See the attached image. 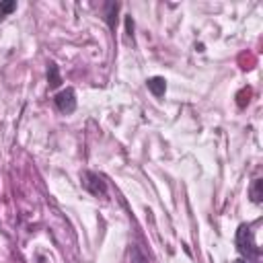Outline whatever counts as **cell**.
Segmentation results:
<instances>
[{
    "instance_id": "6da1fadb",
    "label": "cell",
    "mask_w": 263,
    "mask_h": 263,
    "mask_svg": "<svg viewBox=\"0 0 263 263\" xmlns=\"http://www.w3.org/2000/svg\"><path fill=\"white\" fill-rule=\"evenodd\" d=\"M237 247H239V251L247 259H257L261 255L259 247L253 241V232H251V228H249L247 224H241L239 230H237Z\"/></svg>"
},
{
    "instance_id": "7a4b0ae2",
    "label": "cell",
    "mask_w": 263,
    "mask_h": 263,
    "mask_svg": "<svg viewBox=\"0 0 263 263\" xmlns=\"http://www.w3.org/2000/svg\"><path fill=\"white\" fill-rule=\"evenodd\" d=\"M53 103H56L58 111L68 115V113H74L76 111V93L72 87H68L64 91H60L56 97H53Z\"/></svg>"
},
{
    "instance_id": "3957f363",
    "label": "cell",
    "mask_w": 263,
    "mask_h": 263,
    "mask_svg": "<svg viewBox=\"0 0 263 263\" xmlns=\"http://www.w3.org/2000/svg\"><path fill=\"white\" fill-rule=\"evenodd\" d=\"M82 183H85V189L91 193V196H105L107 193V183L103 181V179L93 173V171H85L82 173Z\"/></svg>"
},
{
    "instance_id": "277c9868",
    "label": "cell",
    "mask_w": 263,
    "mask_h": 263,
    "mask_svg": "<svg viewBox=\"0 0 263 263\" xmlns=\"http://www.w3.org/2000/svg\"><path fill=\"white\" fill-rule=\"evenodd\" d=\"M146 87L157 99H160V97L164 95V91H167V80H164L162 76H152V78L146 80Z\"/></svg>"
},
{
    "instance_id": "5b68a950",
    "label": "cell",
    "mask_w": 263,
    "mask_h": 263,
    "mask_svg": "<svg viewBox=\"0 0 263 263\" xmlns=\"http://www.w3.org/2000/svg\"><path fill=\"white\" fill-rule=\"evenodd\" d=\"M117 10H119V2H107L105 4V21H107L111 31H115V27H117Z\"/></svg>"
},
{
    "instance_id": "8992f818",
    "label": "cell",
    "mask_w": 263,
    "mask_h": 263,
    "mask_svg": "<svg viewBox=\"0 0 263 263\" xmlns=\"http://www.w3.org/2000/svg\"><path fill=\"white\" fill-rule=\"evenodd\" d=\"M48 82H50V89H58L62 85V76H60V68L56 62H50L48 64Z\"/></svg>"
},
{
    "instance_id": "52a82bcc",
    "label": "cell",
    "mask_w": 263,
    "mask_h": 263,
    "mask_svg": "<svg viewBox=\"0 0 263 263\" xmlns=\"http://www.w3.org/2000/svg\"><path fill=\"white\" fill-rule=\"evenodd\" d=\"M251 202L253 204L263 202V179H255V183L251 185Z\"/></svg>"
},
{
    "instance_id": "ba28073f",
    "label": "cell",
    "mask_w": 263,
    "mask_h": 263,
    "mask_svg": "<svg viewBox=\"0 0 263 263\" xmlns=\"http://www.w3.org/2000/svg\"><path fill=\"white\" fill-rule=\"evenodd\" d=\"M15 10H17V0H4V2H0V21H4Z\"/></svg>"
},
{
    "instance_id": "9c48e42d",
    "label": "cell",
    "mask_w": 263,
    "mask_h": 263,
    "mask_svg": "<svg viewBox=\"0 0 263 263\" xmlns=\"http://www.w3.org/2000/svg\"><path fill=\"white\" fill-rule=\"evenodd\" d=\"M249 97H251V89H243L241 93H239V107H245L247 103H249Z\"/></svg>"
},
{
    "instance_id": "30bf717a",
    "label": "cell",
    "mask_w": 263,
    "mask_h": 263,
    "mask_svg": "<svg viewBox=\"0 0 263 263\" xmlns=\"http://www.w3.org/2000/svg\"><path fill=\"white\" fill-rule=\"evenodd\" d=\"M126 33H128L130 37L134 35V19H132V15L126 17Z\"/></svg>"
},
{
    "instance_id": "8fae6325",
    "label": "cell",
    "mask_w": 263,
    "mask_h": 263,
    "mask_svg": "<svg viewBox=\"0 0 263 263\" xmlns=\"http://www.w3.org/2000/svg\"><path fill=\"white\" fill-rule=\"evenodd\" d=\"M234 263H247L245 259H237V261H234Z\"/></svg>"
}]
</instances>
